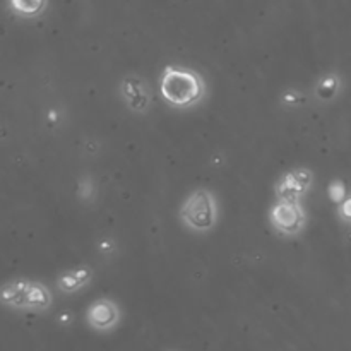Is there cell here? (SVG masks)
Instances as JSON below:
<instances>
[{
	"label": "cell",
	"mask_w": 351,
	"mask_h": 351,
	"mask_svg": "<svg viewBox=\"0 0 351 351\" xmlns=\"http://www.w3.org/2000/svg\"><path fill=\"white\" fill-rule=\"evenodd\" d=\"M119 93L130 112L139 113V115L149 112L153 95H151V88L144 77L137 74L123 75L119 86Z\"/></svg>",
	"instance_id": "obj_6"
},
{
	"label": "cell",
	"mask_w": 351,
	"mask_h": 351,
	"mask_svg": "<svg viewBox=\"0 0 351 351\" xmlns=\"http://www.w3.org/2000/svg\"><path fill=\"white\" fill-rule=\"evenodd\" d=\"M300 98H302V95L298 91H287L283 95V98H281V101H283L285 105L293 106V105H297L298 101H300Z\"/></svg>",
	"instance_id": "obj_12"
},
{
	"label": "cell",
	"mask_w": 351,
	"mask_h": 351,
	"mask_svg": "<svg viewBox=\"0 0 351 351\" xmlns=\"http://www.w3.org/2000/svg\"><path fill=\"white\" fill-rule=\"evenodd\" d=\"M120 307L113 300L108 298H99L93 302L86 311V321L95 331H112L120 322Z\"/></svg>",
	"instance_id": "obj_7"
},
{
	"label": "cell",
	"mask_w": 351,
	"mask_h": 351,
	"mask_svg": "<svg viewBox=\"0 0 351 351\" xmlns=\"http://www.w3.org/2000/svg\"><path fill=\"white\" fill-rule=\"evenodd\" d=\"M51 291L40 281L12 280L0 288V304L17 311L43 312L51 307Z\"/></svg>",
	"instance_id": "obj_2"
},
{
	"label": "cell",
	"mask_w": 351,
	"mask_h": 351,
	"mask_svg": "<svg viewBox=\"0 0 351 351\" xmlns=\"http://www.w3.org/2000/svg\"><path fill=\"white\" fill-rule=\"evenodd\" d=\"M341 89V77L338 74H326L317 81L314 88V96L319 101H331Z\"/></svg>",
	"instance_id": "obj_10"
},
{
	"label": "cell",
	"mask_w": 351,
	"mask_h": 351,
	"mask_svg": "<svg viewBox=\"0 0 351 351\" xmlns=\"http://www.w3.org/2000/svg\"><path fill=\"white\" fill-rule=\"evenodd\" d=\"M48 0H9V9L24 19L40 17L47 10Z\"/></svg>",
	"instance_id": "obj_9"
},
{
	"label": "cell",
	"mask_w": 351,
	"mask_h": 351,
	"mask_svg": "<svg viewBox=\"0 0 351 351\" xmlns=\"http://www.w3.org/2000/svg\"><path fill=\"white\" fill-rule=\"evenodd\" d=\"M314 173L308 168H293L287 171L274 185V194L280 202H300V199L311 191Z\"/></svg>",
	"instance_id": "obj_5"
},
{
	"label": "cell",
	"mask_w": 351,
	"mask_h": 351,
	"mask_svg": "<svg viewBox=\"0 0 351 351\" xmlns=\"http://www.w3.org/2000/svg\"><path fill=\"white\" fill-rule=\"evenodd\" d=\"M218 218V199L208 189L192 192L180 208V221L185 228L195 233H209L215 230Z\"/></svg>",
	"instance_id": "obj_3"
},
{
	"label": "cell",
	"mask_w": 351,
	"mask_h": 351,
	"mask_svg": "<svg viewBox=\"0 0 351 351\" xmlns=\"http://www.w3.org/2000/svg\"><path fill=\"white\" fill-rule=\"evenodd\" d=\"M160 95L173 108H192L206 98L208 84L194 69L167 65L160 77Z\"/></svg>",
	"instance_id": "obj_1"
},
{
	"label": "cell",
	"mask_w": 351,
	"mask_h": 351,
	"mask_svg": "<svg viewBox=\"0 0 351 351\" xmlns=\"http://www.w3.org/2000/svg\"><path fill=\"white\" fill-rule=\"evenodd\" d=\"M167 351H178V350H167Z\"/></svg>",
	"instance_id": "obj_13"
},
{
	"label": "cell",
	"mask_w": 351,
	"mask_h": 351,
	"mask_svg": "<svg viewBox=\"0 0 351 351\" xmlns=\"http://www.w3.org/2000/svg\"><path fill=\"white\" fill-rule=\"evenodd\" d=\"M269 223L280 235H300L307 225V213L300 202L278 201L269 211Z\"/></svg>",
	"instance_id": "obj_4"
},
{
	"label": "cell",
	"mask_w": 351,
	"mask_h": 351,
	"mask_svg": "<svg viewBox=\"0 0 351 351\" xmlns=\"http://www.w3.org/2000/svg\"><path fill=\"white\" fill-rule=\"evenodd\" d=\"M346 195V189H345V184H343L341 180H335L331 184V187H329V197H331V201L335 202V204H341V201L345 199Z\"/></svg>",
	"instance_id": "obj_11"
},
{
	"label": "cell",
	"mask_w": 351,
	"mask_h": 351,
	"mask_svg": "<svg viewBox=\"0 0 351 351\" xmlns=\"http://www.w3.org/2000/svg\"><path fill=\"white\" fill-rule=\"evenodd\" d=\"M93 280V269L88 266H79L71 271H65L58 276L57 287L58 290L64 293H75V291L82 290L89 281Z\"/></svg>",
	"instance_id": "obj_8"
}]
</instances>
